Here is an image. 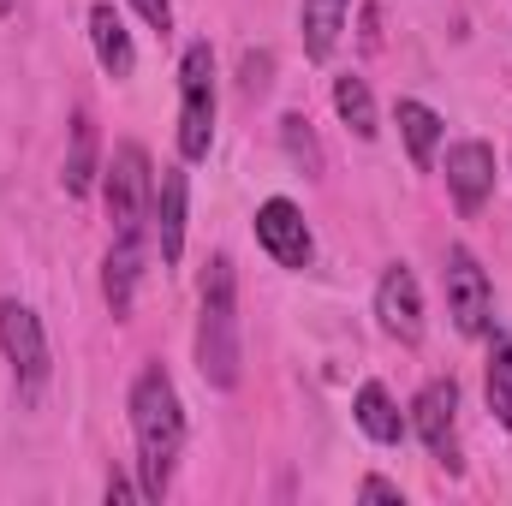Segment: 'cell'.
Returning a JSON list of instances; mask_svg holds the SVG:
<instances>
[{
  "mask_svg": "<svg viewBox=\"0 0 512 506\" xmlns=\"http://www.w3.org/2000/svg\"><path fill=\"white\" fill-rule=\"evenodd\" d=\"M215 143V48L191 42L179 60V155L203 161Z\"/></svg>",
  "mask_w": 512,
  "mask_h": 506,
  "instance_id": "3957f363",
  "label": "cell"
},
{
  "mask_svg": "<svg viewBox=\"0 0 512 506\" xmlns=\"http://www.w3.org/2000/svg\"><path fill=\"white\" fill-rule=\"evenodd\" d=\"M376 322H382L387 340L399 346H417L423 340V286L405 262H387L382 280H376Z\"/></svg>",
  "mask_w": 512,
  "mask_h": 506,
  "instance_id": "ba28073f",
  "label": "cell"
},
{
  "mask_svg": "<svg viewBox=\"0 0 512 506\" xmlns=\"http://www.w3.org/2000/svg\"><path fill=\"white\" fill-rule=\"evenodd\" d=\"M393 120H399V137H405V155H411V167L417 173H429L435 167V149H441V114L429 108V102H417V96H399V108H393Z\"/></svg>",
  "mask_w": 512,
  "mask_h": 506,
  "instance_id": "5bb4252c",
  "label": "cell"
},
{
  "mask_svg": "<svg viewBox=\"0 0 512 506\" xmlns=\"http://www.w3.org/2000/svg\"><path fill=\"white\" fill-rule=\"evenodd\" d=\"M441 286H447V316H453L459 334H489L495 328V280H489V268L477 262L471 245H447Z\"/></svg>",
  "mask_w": 512,
  "mask_h": 506,
  "instance_id": "5b68a950",
  "label": "cell"
},
{
  "mask_svg": "<svg viewBox=\"0 0 512 506\" xmlns=\"http://www.w3.org/2000/svg\"><path fill=\"white\" fill-rule=\"evenodd\" d=\"M334 114L352 126V137H364V143L382 131V120H376V96H370V84H364L358 72H340V78H334Z\"/></svg>",
  "mask_w": 512,
  "mask_h": 506,
  "instance_id": "ac0fdd59",
  "label": "cell"
},
{
  "mask_svg": "<svg viewBox=\"0 0 512 506\" xmlns=\"http://www.w3.org/2000/svg\"><path fill=\"white\" fill-rule=\"evenodd\" d=\"M495 149L483 137H459L447 143V191H453V209L459 215H477L489 197H495Z\"/></svg>",
  "mask_w": 512,
  "mask_h": 506,
  "instance_id": "30bf717a",
  "label": "cell"
},
{
  "mask_svg": "<svg viewBox=\"0 0 512 506\" xmlns=\"http://www.w3.org/2000/svg\"><path fill=\"white\" fill-rule=\"evenodd\" d=\"M346 12H352V0H304L298 6V36H304V54L310 60H328L334 54V42L346 30Z\"/></svg>",
  "mask_w": 512,
  "mask_h": 506,
  "instance_id": "2e32d148",
  "label": "cell"
},
{
  "mask_svg": "<svg viewBox=\"0 0 512 506\" xmlns=\"http://www.w3.org/2000/svg\"><path fill=\"white\" fill-rule=\"evenodd\" d=\"M358 501H393V506H405V495H399V483H387V477H364V483H358Z\"/></svg>",
  "mask_w": 512,
  "mask_h": 506,
  "instance_id": "603a6c76",
  "label": "cell"
},
{
  "mask_svg": "<svg viewBox=\"0 0 512 506\" xmlns=\"http://www.w3.org/2000/svg\"><path fill=\"white\" fill-rule=\"evenodd\" d=\"M137 280H143V233H114V245L102 256V298L114 316H131Z\"/></svg>",
  "mask_w": 512,
  "mask_h": 506,
  "instance_id": "7c38bea8",
  "label": "cell"
},
{
  "mask_svg": "<svg viewBox=\"0 0 512 506\" xmlns=\"http://www.w3.org/2000/svg\"><path fill=\"white\" fill-rule=\"evenodd\" d=\"M0 352H6V364H12V376H18V393L36 399L42 381H48V370H54V352H48L42 316H36L30 304H18V298H0Z\"/></svg>",
  "mask_w": 512,
  "mask_h": 506,
  "instance_id": "8992f818",
  "label": "cell"
},
{
  "mask_svg": "<svg viewBox=\"0 0 512 506\" xmlns=\"http://www.w3.org/2000/svg\"><path fill=\"white\" fill-rule=\"evenodd\" d=\"M256 245L274 256L280 268H310V256H316L310 221H304V209H298L292 197H268V203L256 209Z\"/></svg>",
  "mask_w": 512,
  "mask_h": 506,
  "instance_id": "9c48e42d",
  "label": "cell"
},
{
  "mask_svg": "<svg viewBox=\"0 0 512 506\" xmlns=\"http://www.w3.org/2000/svg\"><path fill=\"white\" fill-rule=\"evenodd\" d=\"M96 120L90 114H72V143H66V167H60V185H66V197H90V185H96Z\"/></svg>",
  "mask_w": 512,
  "mask_h": 506,
  "instance_id": "e0dca14e",
  "label": "cell"
},
{
  "mask_svg": "<svg viewBox=\"0 0 512 506\" xmlns=\"http://www.w3.org/2000/svg\"><path fill=\"white\" fill-rule=\"evenodd\" d=\"M185 203H191L185 167H161L155 173V203H149V233H155V251H161L167 268L185 256Z\"/></svg>",
  "mask_w": 512,
  "mask_h": 506,
  "instance_id": "8fae6325",
  "label": "cell"
},
{
  "mask_svg": "<svg viewBox=\"0 0 512 506\" xmlns=\"http://www.w3.org/2000/svg\"><path fill=\"white\" fill-rule=\"evenodd\" d=\"M352 417H358V429H364L376 447H399V441H405V417H399V405H393V393H387L382 381H364V387H358Z\"/></svg>",
  "mask_w": 512,
  "mask_h": 506,
  "instance_id": "9a60e30c",
  "label": "cell"
},
{
  "mask_svg": "<svg viewBox=\"0 0 512 506\" xmlns=\"http://www.w3.org/2000/svg\"><path fill=\"white\" fill-rule=\"evenodd\" d=\"M149 203H155V167L143 143H120L108 161V221L114 233H149Z\"/></svg>",
  "mask_w": 512,
  "mask_h": 506,
  "instance_id": "52a82bcc",
  "label": "cell"
},
{
  "mask_svg": "<svg viewBox=\"0 0 512 506\" xmlns=\"http://www.w3.org/2000/svg\"><path fill=\"white\" fill-rule=\"evenodd\" d=\"M483 393H489V411H495V423H501V429H512V340H507V334H489Z\"/></svg>",
  "mask_w": 512,
  "mask_h": 506,
  "instance_id": "d6986e66",
  "label": "cell"
},
{
  "mask_svg": "<svg viewBox=\"0 0 512 506\" xmlns=\"http://www.w3.org/2000/svg\"><path fill=\"white\" fill-rule=\"evenodd\" d=\"M411 429H417V441L429 447V459H435L447 477L465 471V459H459V381L453 376H429L417 387V399H411Z\"/></svg>",
  "mask_w": 512,
  "mask_h": 506,
  "instance_id": "277c9868",
  "label": "cell"
},
{
  "mask_svg": "<svg viewBox=\"0 0 512 506\" xmlns=\"http://www.w3.org/2000/svg\"><path fill=\"white\" fill-rule=\"evenodd\" d=\"M143 489H131L126 477H108V501H137Z\"/></svg>",
  "mask_w": 512,
  "mask_h": 506,
  "instance_id": "cb8c5ba5",
  "label": "cell"
},
{
  "mask_svg": "<svg viewBox=\"0 0 512 506\" xmlns=\"http://www.w3.org/2000/svg\"><path fill=\"white\" fill-rule=\"evenodd\" d=\"M268 72H274L268 54H245V66H239V90H245V96H268Z\"/></svg>",
  "mask_w": 512,
  "mask_h": 506,
  "instance_id": "44dd1931",
  "label": "cell"
},
{
  "mask_svg": "<svg viewBox=\"0 0 512 506\" xmlns=\"http://www.w3.org/2000/svg\"><path fill=\"white\" fill-rule=\"evenodd\" d=\"M90 48H96L102 72H108L114 84H126L131 72H137V42H131L126 18H120L108 0H96V6H90Z\"/></svg>",
  "mask_w": 512,
  "mask_h": 506,
  "instance_id": "4fadbf2b",
  "label": "cell"
},
{
  "mask_svg": "<svg viewBox=\"0 0 512 506\" xmlns=\"http://www.w3.org/2000/svg\"><path fill=\"white\" fill-rule=\"evenodd\" d=\"M245 346H239V274L233 256H209L197 286V376L209 387H239Z\"/></svg>",
  "mask_w": 512,
  "mask_h": 506,
  "instance_id": "7a4b0ae2",
  "label": "cell"
},
{
  "mask_svg": "<svg viewBox=\"0 0 512 506\" xmlns=\"http://www.w3.org/2000/svg\"><path fill=\"white\" fill-rule=\"evenodd\" d=\"M131 435H137V489L143 501H161L173 489V465H179V447H185V405H179V387L161 364H143L131 381Z\"/></svg>",
  "mask_w": 512,
  "mask_h": 506,
  "instance_id": "6da1fadb",
  "label": "cell"
},
{
  "mask_svg": "<svg viewBox=\"0 0 512 506\" xmlns=\"http://www.w3.org/2000/svg\"><path fill=\"white\" fill-rule=\"evenodd\" d=\"M131 6H137V18H143L155 36H167V30H173V0H131Z\"/></svg>",
  "mask_w": 512,
  "mask_h": 506,
  "instance_id": "7402d4cb",
  "label": "cell"
},
{
  "mask_svg": "<svg viewBox=\"0 0 512 506\" xmlns=\"http://www.w3.org/2000/svg\"><path fill=\"white\" fill-rule=\"evenodd\" d=\"M12 6H18V0H0V18H6V12H12Z\"/></svg>",
  "mask_w": 512,
  "mask_h": 506,
  "instance_id": "d4e9b609",
  "label": "cell"
},
{
  "mask_svg": "<svg viewBox=\"0 0 512 506\" xmlns=\"http://www.w3.org/2000/svg\"><path fill=\"white\" fill-rule=\"evenodd\" d=\"M280 137H286L292 161L316 179V173H322V149H316V137H310V120H304V114H286V120H280Z\"/></svg>",
  "mask_w": 512,
  "mask_h": 506,
  "instance_id": "ffe728a7",
  "label": "cell"
}]
</instances>
